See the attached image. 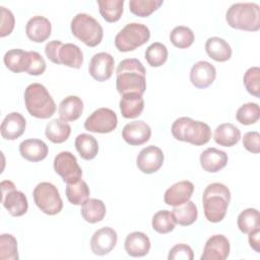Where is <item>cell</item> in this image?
Returning a JSON list of instances; mask_svg holds the SVG:
<instances>
[{
    "mask_svg": "<svg viewBox=\"0 0 260 260\" xmlns=\"http://www.w3.org/2000/svg\"><path fill=\"white\" fill-rule=\"evenodd\" d=\"M162 3V0H130L129 9L139 17H147L158 9Z\"/></svg>",
    "mask_w": 260,
    "mask_h": 260,
    "instance_id": "ab89813d",
    "label": "cell"
},
{
    "mask_svg": "<svg viewBox=\"0 0 260 260\" xmlns=\"http://www.w3.org/2000/svg\"><path fill=\"white\" fill-rule=\"evenodd\" d=\"M71 133V127L67 121L58 118L50 121L45 129L46 137L53 143L65 142Z\"/></svg>",
    "mask_w": 260,
    "mask_h": 260,
    "instance_id": "f1b7e54d",
    "label": "cell"
},
{
    "mask_svg": "<svg viewBox=\"0 0 260 260\" xmlns=\"http://www.w3.org/2000/svg\"><path fill=\"white\" fill-rule=\"evenodd\" d=\"M150 240L142 232L130 233L124 242L126 253L131 257H143L150 250Z\"/></svg>",
    "mask_w": 260,
    "mask_h": 260,
    "instance_id": "7402d4cb",
    "label": "cell"
},
{
    "mask_svg": "<svg viewBox=\"0 0 260 260\" xmlns=\"http://www.w3.org/2000/svg\"><path fill=\"white\" fill-rule=\"evenodd\" d=\"M151 129L143 121H132L126 124L122 130L123 139L130 145H141L149 140Z\"/></svg>",
    "mask_w": 260,
    "mask_h": 260,
    "instance_id": "e0dca14e",
    "label": "cell"
},
{
    "mask_svg": "<svg viewBox=\"0 0 260 260\" xmlns=\"http://www.w3.org/2000/svg\"><path fill=\"white\" fill-rule=\"evenodd\" d=\"M231 245L223 235H213L205 243L201 260H224L229 257Z\"/></svg>",
    "mask_w": 260,
    "mask_h": 260,
    "instance_id": "9a60e30c",
    "label": "cell"
},
{
    "mask_svg": "<svg viewBox=\"0 0 260 260\" xmlns=\"http://www.w3.org/2000/svg\"><path fill=\"white\" fill-rule=\"evenodd\" d=\"M149 38L150 30L145 24L130 22L116 35L115 46L120 52H130L144 45Z\"/></svg>",
    "mask_w": 260,
    "mask_h": 260,
    "instance_id": "52a82bcc",
    "label": "cell"
},
{
    "mask_svg": "<svg viewBox=\"0 0 260 260\" xmlns=\"http://www.w3.org/2000/svg\"><path fill=\"white\" fill-rule=\"evenodd\" d=\"M74 145L79 155L85 160H90L94 158L99 152V143L96 139L90 134H79L75 138Z\"/></svg>",
    "mask_w": 260,
    "mask_h": 260,
    "instance_id": "1f68e13d",
    "label": "cell"
},
{
    "mask_svg": "<svg viewBox=\"0 0 260 260\" xmlns=\"http://www.w3.org/2000/svg\"><path fill=\"white\" fill-rule=\"evenodd\" d=\"M168 49L166 45L155 42L149 45L145 50V59L151 67H159L168 59Z\"/></svg>",
    "mask_w": 260,
    "mask_h": 260,
    "instance_id": "f35d334b",
    "label": "cell"
},
{
    "mask_svg": "<svg viewBox=\"0 0 260 260\" xmlns=\"http://www.w3.org/2000/svg\"><path fill=\"white\" fill-rule=\"evenodd\" d=\"M243 82H244V85H245L247 91L250 94H252L256 98L260 96V69H259V67L254 66V67L249 68L244 74Z\"/></svg>",
    "mask_w": 260,
    "mask_h": 260,
    "instance_id": "7bdbcfd3",
    "label": "cell"
},
{
    "mask_svg": "<svg viewBox=\"0 0 260 260\" xmlns=\"http://www.w3.org/2000/svg\"><path fill=\"white\" fill-rule=\"evenodd\" d=\"M58 112L61 119L69 122L75 121L83 112V102L77 95H68L60 103Z\"/></svg>",
    "mask_w": 260,
    "mask_h": 260,
    "instance_id": "83f0119b",
    "label": "cell"
},
{
    "mask_svg": "<svg viewBox=\"0 0 260 260\" xmlns=\"http://www.w3.org/2000/svg\"><path fill=\"white\" fill-rule=\"evenodd\" d=\"M216 77L215 67L207 61L196 62L190 70V81L197 88H206Z\"/></svg>",
    "mask_w": 260,
    "mask_h": 260,
    "instance_id": "2e32d148",
    "label": "cell"
},
{
    "mask_svg": "<svg viewBox=\"0 0 260 260\" xmlns=\"http://www.w3.org/2000/svg\"><path fill=\"white\" fill-rule=\"evenodd\" d=\"M151 224L152 229L158 234H168L174 231L177 223L172 211L159 210L152 216Z\"/></svg>",
    "mask_w": 260,
    "mask_h": 260,
    "instance_id": "74e56055",
    "label": "cell"
},
{
    "mask_svg": "<svg viewBox=\"0 0 260 260\" xmlns=\"http://www.w3.org/2000/svg\"><path fill=\"white\" fill-rule=\"evenodd\" d=\"M48 151L49 148L47 144L41 139L30 138L23 140L19 144V153L28 161L36 162L45 159L48 155Z\"/></svg>",
    "mask_w": 260,
    "mask_h": 260,
    "instance_id": "603a6c76",
    "label": "cell"
},
{
    "mask_svg": "<svg viewBox=\"0 0 260 260\" xmlns=\"http://www.w3.org/2000/svg\"><path fill=\"white\" fill-rule=\"evenodd\" d=\"M24 104L27 112L38 119H48L56 112L53 98L41 83H31L25 88Z\"/></svg>",
    "mask_w": 260,
    "mask_h": 260,
    "instance_id": "5b68a950",
    "label": "cell"
},
{
    "mask_svg": "<svg viewBox=\"0 0 260 260\" xmlns=\"http://www.w3.org/2000/svg\"><path fill=\"white\" fill-rule=\"evenodd\" d=\"M96 3L100 13L106 21L116 22L121 18L124 0H99Z\"/></svg>",
    "mask_w": 260,
    "mask_h": 260,
    "instance_id": "836d02e7",
    "label": "cell"
},
{
    "mask_svg": "<svg viewBox=\"0 0 260 260\" xmlns=\"http://www.w3.org/2000/svg\"><path fill=\"white\" fill-rule=\"evenodd\" d=\"M145 68L135 58L122 60L116 70V88L121 95L136 93L143 95L146 89Z\"/></svg>",
    "mask_w": 260,
    "mask_h": 260,
    "instance_id": "6da1fadb",
    "label": "cell"
},
{
    "mask_svg": "<svg viewBox=\"0 0 260 260\" xmlns=\"http://www.w3.org/2000/svg\"><path fill=\"white\" fill-rule=\"evenodd\" d=\"M0 12H1V27H0V37L4 38L6 36H9L15 24V18L13 13L5 8L4 6L0 7Z\"/></svg>",
    "mask_w": 260,
    "mask_h": 260,
    "instance_id": "ee69618b",
    "label": "cell"
},
{
    "mask_svg": "<svg viewBox=\"0 0 260 260\" xmlns=\"http://www.w3.org/2000/svg\"><path fill=\"white\" fill-rule=\"evenodd\" d=\"M241 138L240 129L232 123H223L218 125L213 134L214 141L220 146L232 147L236 145Z\"/></svg>",
    "mask_w": 260,
    "mask_h": 260,
    "instance_id": "484cf974",
    "label": "cell"
},
{
    "mask_svg": "<svg viewBox=\"0 0 260 260\" xmlns=\"http://www.w3.org/2000/svg\"><path fill=\"white\" fill-rule=\"evenodd\" d=\"M237 224L243 234H249L254 230L260 229L259 211L255 208H247L243 210L238 215Z\"/></svg>",
    "mask_w": 260,
    "mask_h": 260,
    "instance_id": "d590c367",
    "label": "cell"
},
{
    "mask_svg": "<svg viewBox=\"0 0 260 260\" xmlns=\"http://www.w3.org/2000/svg\"><path fill=\"white\" fill-rule=\"evenodd\" d=\"M32 197L39 209L48 215L58 214L63 208L60 193L52 183H39L32 191Z\"/></svg>",
    "mask_w": 260,
    "mask_h": 260,
    "instance_id": "ba28073f",
    "label": "cell"
},
{
    "mask_svg": "<svg viewBox=\"0 0 260 260\" xmlns=\"http://www.w3.org/2000/svg\"><path fill=\"white\" fill-rule=\"evenodd\" d=\"M171 132L175 139L196 146L206 144L211 138V130L206 123L195 121L189 117H181L175 120Z\"/></svg>",
    "mask_w": 260,
    "mask_h": 260,
    "instance_id": "3957f363",
    "label": "cell"
},
{
    "mask_svg": "<svg viewBox=\"0 0 260 260\" xmlns=\"http://www.w3.org/2000/svg\"><path fill=\"white\" fill-rule=\"evenodd\" d=\"M260 118L259 105L256 103H247L241 106L237 113L236 119L239 123L243 125L255 124Z\"/></svg>",
    "mask_w": 260,
    "mask_h": 260,
    "instance_id": "60d3db41",
    "label": "cell"
},
{
    "mask_svg": "<svg viewBox=\"0 0 260 260\" xmlns=\"http://www.w3.org/2000/svg\"><path fill=\"white\" fill-rule=\"evenodd\" d=\"M63 43L58 40H54L49 42L45 47V54L48 57L50 61H52L55 64H60L59 62V50L62 47Z\"/></svg>",
    "mask_w": 260,
    "mask_h": 260,
    "instance_id": "c3c4849f",
    "label": "cell"
},
{
    "mask_svg": "<svg viewBox=\"0 0 260 260\" xmlns=\"http://www.w3.org/2000/svg\"><path fill=\"white\" fill-rule=\"evenodd\" d=\"M70 28L75 38L91 48L100 45L104 37L101 23L86 13H77L71 20Z\"/></svg>",
    "mask_w": 260,
    "mask_h": 260,
    "instance_id": "8992f818",
    "label": "cell"
},
{
    "mask_svg": "<svg viewBox=\"0 0 260 260\" xmlns=\"http://www.w3.org/2000/svg\"><path fill=\"white\" fill-rule=\"evenodd\" d=\"M25 126V118L18 112H12L8 114L1 123V136L7 140L17 139L24 133Z\"/></svg>",
    "mask_w": 260,
    "mask_h": 260,
    "instance_id": "ffe728a7",
    "label": "cell"
},
{
    "mask_svg": "<svg viewBox=\"0 0 260 260\" xmlns=\"http://www.w3.org/2000/svg\"><path fill=\"white\" fill-rule=\"evenodd\" d=\"M121 114L126 119H134L141 115L144 109V100L142 95L129 93L122 95L119 103Z\"/></svg>",
    "mask_w": 260,
    "mask_h": 260,
    "instance_id": "4316f807",
    "label": "cell"
},
{
    "mask_svg": "<svg viewBox=\"0 0 260 260\" xmlns=\"http://www.w3.org/2000/svg\"><path fill=\"white\" fill-rule=\"evenodd\" d=\"M194 192V185L190 181H180L172 185L165 192V203L171 206H178L190 200Z\"/></svg>",
    "mask_w": 260,
    "mask_h": 260,
    "instance_id": "d6986e66",
    "label": "cell"
},
{
    "mask_svg": "<svg viewBox=\"0 0 260 260\" xmlns=\"http://www.w3.org/2000/svg\"><path fill=\"white\" fill-rule=\"evenodd\" d=\"M260 134L257 131H249L244 134L243 146L252 153L260 152Z\"/></svg>",
    "mask_w": 260,
    "mask_h": 260,
    "instance_id": "7dc6e473",
    "label": "cell"
},
{
    "mask_svg": "<svg viewBox=\"0 0 260 260\" xmlns=\"http://www.w3.org/2000/svg\"><path fill=\"white\" fill-rule=\"evenodd\" d=\"M249 238H248V241H249V244H250V247L257 253L260 252V229H257V230H254L253 232L249 233Z\"/></svg>",
    "mask_w": 260,
    "mask_h": 260,
    "instance_id": "681fc988",
    "label": "cell"
},
{
    "mask_svg": "<svg viewBox=\"0 0 260 260\" xmlns=\"http://www.w3.org/2000/svg\"><path fill=\"white\" fill-rule=\"evenodd\" d=\"M172 213L176 220V223L182 226H188L194 223L198 216L197 206L192 201H187L181 205L174 206Z\"/></svg>",
    "mask_w": 260,
    "mask_h": 260,
    "instance_id": "d6a6232c",
    "label": "cell"
},
{
    "mask_svg": "<svg viewBox=\"0 0 260 260\" xmlns=\"http://www.w3.org/2000/svg\"><path fill=\"white\" fill-rule=\"evenodd\" d=\"M66 197L73 205H82L89 197V188L83 180H79L72 184H67Z\"/></svg>",
    "mask_w": 260,
    "mask_h": 260,
    "instance_id": "e575fe53",
    "label": "cell"
},
{
    "mask_svg": "<svg viewBox=\"0 0 260 260\" xmlns=\"http://www.w3.org/2000/svg\"><path fill=\"white\" fill-rule=\"evenodd\" d=\"M231 201L230 189L221 183L209 184L202 196L203 211L206 219L210 222L221 221L225 214Z\"/></svg>",
    "mask_w": 260,
    "mask_h": 260,
    "instance_id": "7a4b0ae2",
    "label": "cell"
},
{
    "mask_svg": "<svg viewBox=\"0 0 260 260\" xmlns=\"http://www.w3.org/2000/svg\"><path fill=\"white\" fill-rule=\"evenodd\" d=\"M52 31L51 21L42 15H36L28 19L25 25L27 38L35 43H43L49 39Z\"/></svg>",
    "mask_w": 260,
    "mask_h": 260,
    "instance_id": "ac0fdd59",
    "label": "cell"
},
{
    "mask_svg": "<svg viewBox=\"0 0 260 260\" xmlns=\"http://www.w3.org/2000/svg\"><path fill=\"white\" fill-rule=\"evenodd\" d=\"M200 166L207 173H216L223 169L229 160L228 154L215 147L206 148L200 154Z\"/></svg>",
    "mask_w": 260,
    "mask_h": 260,
    "instance_id": "44dd1931",
    "label": "cell"
},
{
    "mask_svg": "<svg viewBox=\"0 0 260 260\" xmlns=\"http://www.w3.org/2000/svg\"><path fill=\"white\" fill-rule=\"evenodd\" d=\"M107 209L105 203L95 198H88L82 205L80 213L83 219L89 223H96L104 219Z\"/></svg>",
    "mask_w": 260,
    "mask_h": 260,
    "instance_id": "4dcf8cb0",
    "label": "cell"
},
{
    "mask_svg": "<svg viewBox=\"0 0 260 260\" xmlns=\"http://www.w3.org/2000/svg\"><path fill=\"white\" fill-rule=\"evenodd\" d=\"M115 60L114 57L106 52L96 53L90 59L88 72L96 81L104 82L108 80L114 72Z\"/></svg>",
    "mask_w": 260,
    "mask_h": 260,
    "instance_id": "4fadbf2b",
    "label": "cell"
},
{
    "mask_svg": "<svg viewBox=\"0 0 260 260\" xmlns=\"http://www.w3.org/2000/svg\"><path fill=\"white\" fill-rule=\"evenodd\" d=\"M194 258L193 250L187 244H177L169 252V260H192Z\"/></svg>",
    "mask_w": 260,
    "mask_h": 260,
    "instance_id": "f6af8a7d",
    "label": "cell"
},
{
    "mask_svg": "<svg viewBox=\"0 0 260 260\" xmlns=\"http://www.w3.org/2000/svg\"><path fill=\"white\" fill-rule=\"evenodd\" d=\"M205 51L211 59L217 62L230 60L233 53L230 44L219 37L208 38L205 43Z\"/></svg>",
    "mask_w": 260,
    "mask_h": 260,
    "instance_id": "cb8c5ba5",
    "label": "cell"
},
{
    "mask_svg": "<svg viewBox=\"0 0 260 260\" xmlns=\"http://www.w3.org/2000/svg\"><path fill=\"white\" fill-rule=\"evenodd\" d=\"M59 62L70 68L79 69L83 63V53L81 49L72 43L63 44L59 50Z\"/></svg>",
    "mask_w": 260,
    "mask_h": 260,
    "instance_id": "f546056e",
    "label": "cell"
},
{
    "mask_svg": "<svg viewBox=\"0 0 260 260\" xmlns=\"http://www.w3.org/2000/svg\"><path fill=\"white\" fill-rule=\"evenodd\" d=\"M3 61L5 66L14 73L26 72L30 63L29 51L26 52L21 49L9 50L5 53Z\"/></svg>",
    "mask_w": 260,
    "mask_h": 260,
    "instance_id": "d4e9b609",
    "label": "cell"
},
{
    "mask_svg": "<svg viewBox=\"0 0 260 260\" xmlns=\"http://www.w3.org/2000/svg\"><path fill=\"white\" fill-rule=\"evenodd\" d=\"M116 113L109 108H100L92 112L84 122L85 130L92 133H111L117 128Z\"/></svg>",
    "mask_w": 260,
    "mask_h": 260,
    "instance_id": "30bf717a",
    "label": "cell"
},
{
    "mask_svg": "<svg viewBox=\"0 0 260 260\" xmlns=\"http://www.w3.org/2000/svg\"><path fill=\"white\" fill-rule=\"evenodd\" d=\"M54 170L66 184H72L81 179L82 171L76 157L70 151H61L54 158Z\"/></svg>",
    "mask_w": 260,
    "mask_h": 260,
    "instance_id": "8fae6325",
    "label": "cell"
},
{
    "mask_svg": "<svg viewBox=\"0 0 260 260\" xmlns=\"http://www.w3.org/2000/svg\"><path fill=\"white\" fill-rule=\"evenodd\" d=\"M117 241V232L110 226H104L93 233L90 239V249L93 254L104 256L115 248Z\"/></svg>",
    "mask_w": 260,
    "mask_h": 260,
    "instance_id": "5bb4252c",
    "label": "cell"
},
{
    "mask_svg": "<svg viewBox=\"0 0 260 260\" xmlns=\"http://www.w3.org/2000/svg\"><path fill=\"white\" fill-rule=\"evenodd\" d=\"M170 40L175 47L179 49H187L194 43L195 36L190 27L178 25L172 29Z\"/></svg>",
    "mask_w": 260,
    "mask_h": 260,
    "instance_id": "8d00e7d4",
    "label": "cell"
},
{
    "mask_svg": "<svg viewBox=\"0 0 260 260\" xmlns=\"http://www.w3.org/2000/svg\"><path fill=\"white\" fill-rule=\"evenodd\" d=\"M18 258L16 239L10 234H2L0 236V259L17 260Z\"/></svg>",
    "mask_w": 260,
    "mask_h": 260,
    "instance_id": "b9f144b4",
    "label": "cell"
},
{
    "mask_svg": "<svg viewBox=\"0 0 260 260\" xmlns=\"http://www.w3.org/2000/svg\"><path fill=\"white\" fill-rule=\"evenodd\" d=\"M2 191V204L8 213L12 216H21L28 209L26 196L19 190L15 189L13 182L4 180L0 184Z\"/></svg>",
    "mask_w": 260,
    "mask_h": 260,
    "instance_id": "9c48e42d",
    "label": "cell"
},
{
    "mask_svg": "<svg viewBox=\"0 0 260 260\" xmlns=\"http://www.w3.org/2000/svg\"><path fill=\"white\" fill-rule=\"evenodd\" d=\"M29 55H30V63L26 73L35 76L43 74L46 70L45 59L42 57L41 54H39L36 51H29Z\"/></svg>",
    "mask_w": 260,
    "mask_h": 260,
    "instance_id": "bcb514c9",
    "label": "cell"
},
{
    "mask_svg": "<svg viewBox=\"0 0 260 260\" xmlns=\"http://www.w3.org/2000/svg\"><path fill=\"white\" fill-rule=\"evenodd\" d=\"M165 160L162 150L155 145H148L140 150L136 157V166L144 174L157 172Z\"/></svg>",
    "mask_w": 260,
    "mask_h": 260,
    "instance_id": "7c38bea8",
    "label": "cell"
},
{
    "mask_svg": "<svg viewBox=\"0 0 260 260\" xmlns=\"http://www.w3.org/2000/svg\"><path fill=\"white\" fill-rule=\"evenodd\" d=\"M228 24L240 30L257 31L260 28V7L256 3H235L225 13Z\"/></svg>",
    "mask_w": 260,
    "mask_h": 260,
    "instance_id": "277c9868",
    "label": "cell"
}]
</instances>
